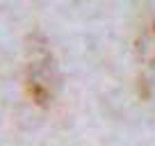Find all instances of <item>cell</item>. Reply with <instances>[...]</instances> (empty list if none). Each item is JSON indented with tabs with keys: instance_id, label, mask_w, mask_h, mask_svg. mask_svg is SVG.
<instances>
[{
	"instance_id": "6da1fadb",
	"label": "cell",
	"mask_w": 155,
	"mask_h": 146,
	"mask_svg": "<svg viewBox=\"0 0 155 146\" xmlns=\"http://www.w3.org/2000/svg\"><path fill=\"white\" fill-rule=\"evenodd\" d=\"M25 85L28 94L37 105H48L57 89V71L50 48L44 39H34L28 55V66H25Z\"/></svg>"
}]
</instances>
